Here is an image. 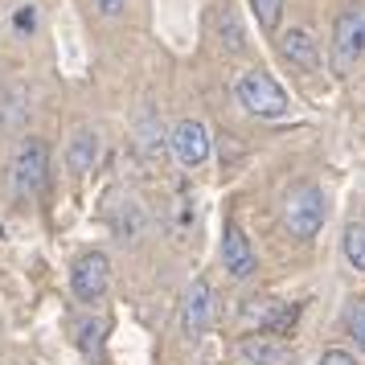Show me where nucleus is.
Returning <instances> with one entry per match:
<instances>
[{"mask_svg":"<svg viewBox=\"0 0 365 365\" xmlns=\"http://www.w3.org/2000/svg\"><path fill=\"white\" fill-rule=\"evenodd\" d=\"M210 29H214L217 46L226 53H242L247 50V29H242V21H238V13H234V4H214L210 9Z\"/></svg>","mask_w":365,"mask_h":365,"instance_id":"nucleus-12","label":"nucleus"},{"mask_svg":"<svg viewBox=\"0 0 365 365\" xmlns=\"http://www.w3.org/2000/svg\"><path fill=\"white\" fill-rule=\"evenodd\" d=\"M168 226H173V234H189L193 226H197V201L193 197H177L173 201V210H168Z\"/></svg>","mask_w":365,"mask_h":365,"instance_id":"nucleus-15","label":"nucleus"},{"mask_svg":"<svg viewBox=\"0 0 365 365\" xmlns=\"http://www.w3.org/2000/svg\"><path fill=\"white\" fill-rule=\"evenodd\" d=\"M9 181H13V193L17 197H37L46 185H50V148L37 140V135H25L21 148L13 152V165H9Z\"/></svg>","mask_w":365,"mask_h":365,"instance_id":"nucleus-3","label":"nucleus"},{"mask_svg":"<svg viewBox=\"0 0 365 365\" xmlns=\"http://www.w3.org/2000/svg\"><path fill=\"white\" fill-rule=\"evenodd\" d=\"M34 29H37V4H21L17 13H13V34L34 37Z\"/></svg>","mask_w":365,"mask_h":365,"instance_id":"nucleus-19","label":"nucleus"},{"mask_svg":"<svg viewBox=\"0 0 365 365\" xmlns=\"http://www.w3.org/2000/svg\"><path fill=\"white\" fill-rule=\"evenodd\" d=\"M329 222V197L320 185H296L287 197H283V226L292 238L299 242H312L316 234L324 230Z\"/></svg>","mask_w":365,"mask_h":365,"instance_id":"nucleus-2","label":"nucleus"},{"mask_svg":"<svg viewBox=\"0 0 365 365\" xmlns=\"http://www.w3.org/2000/svg\"><path fill=\"white\" fill-rule=\"evenodd\" d=\"M165 140L168 135L160 132V123H156V119H144V128H140V148L148 152V156H160V148H165Z\"/></svg>","mask_w":365,"mask_h":365,"instance_id":"nucleus-18","label":"nucleus"},{"mask_svg":"<svg viewBox=\"0 0 365 365\" xmlns=\"http://www.w3.org/2000/svg\"><path fill=\"white\" fill-rule=\"evenodd\" d=\"M168 152L177 156L181 168H201L214 152V140H210V128L201 119H181L173 132H168Z\"/></svg>","mask_w":365,"mask_h":365,"instance_id":"nucleus-6","label":"nucleus"},{"mask_svg":"<svg viewBox=\"0 0 365 365\" xmlns=\"http://www.w3.org/2000/svg\"><path fill=\"white\" fill-rule=\"evenodd\" d=\"M250 9H255V21H259L263 34H275V29H279L283 0H250Z\"/></svg>","mask_w":365,"mask_h":365,"instance_id":"nucleus-16","label":"nucleus"},{"mask_svg":"<svg viewBox=\"0 0 365 365\" xmlns=\"http://www.w3.org/2000/svg\"><path fill=\"white\" fill-rule=\"evenodd\" d=\"M99 132H95V128H74V132H70V140H66V168L70 173H74V177H86V173H91V168L99 165Z\"/></svg>","mask_w":365,"mask_h":365,"instance_id":"nucleus-10","label":"nucleus"},{"mask_svg":"<svg viewBox=\"0 0 365 365\" xmlns=\"http://www.w3.org/2000/svg\"><path fill=\"white\" fill-rule=\"evenodd\" d=\"M357 62H365V4H349L332 21V70L349 74Z\"/></svg>","mask_w":365,"mask_h":365,"instance_id":"nucleus-4","label":"nucleus"},{"mask_svg":"<svg viewBox=\"0 0 365 365\" xmlns=\"http://www.w3.org/2000/svg\"><path fill=\"white\" fill-rule=\"evenodd\" d=\"M279 53H283V62L296 66L299 74H316V70H320V41H316V34L304 29V25L283 29L279 34Z\"/></svg>","mask_w":365,"mask_h":365,"instance_id":"nucleus-9","label":"nucleus"},{"mask_svg":"<svg viewBox=\"0 0 365 365\" xmlns=\"http://www.w3.org/2000/svg\"><path fill=\"white\" fill-rule=\"evenodd\" d=\"M234 99H238V107H242L247 115H255V119H283L287 111H292L287 91L259 66L242 70V74L234 78Z\"/></svg>","mask_w":365,"mask_h":365,"instance_id":"nucleus-1","label":"nucleus"},{"mask_svg":"<svg viewBox=\"0 0 365 365\" xmlns=\"http://www.w3.org/2000/svg\"><path fill=\"white\" fill-rule=\"evenodd\" d=\"M349 336H353V345L365 353V299H357V304L349 308Z\"/></svg>","mask_w":365,"mask_h":365,"instance_id":"nucleus-20","label":"nucleus"},{"mask_svg":"<svg viewBox=\"0 0 365 365\" xmlns=\"http://www.w3.org/2000/svg\"><path fill=\"white\" fill-rule=\"evenodd\" d=\"M78 345H83L86 357L99 361V345H103V324L99 320H83V324H78Z\"/></svg>","mask_w":365,"mask_h":365,"instance_id":"nucleus-17","label":"nucleus"},{"mask_svg":"<svg viewBox=\"0 0 365 365\" xmlns=\"http://www.w3.org/2000/svg\"><path fill=\"white\" fill-rule=\"evenodd\" d=\"M222 267H226V275L230 279H250L255 275V247H250L247 230L238 226V222H226V230H222Z\"/></svg>","mask_w":365,"mask_h":365,"instance_id":"nucleus-8","label":"nucleus"},{"mask_svg":"<svg viewBox=\"0 0 365 365\" xmlns=\"http://www.w3.org/2000/svg\"><path fill=\"white\" fill-rule=\"evenodd\" d=\"M238 357H242V365H287L292 361V349L283 345L279 336L255 332V336L238 341Z\"/></svg>","mask_w":365,"mask_h":365,"instance_id":"nucleus-11","label":"nucleus"},{"mask_svg":"<svg viewBox=\"0 0 365 365\" xmlns=\"http://www.w3.org/2000/svg\"><path fill=\"white\" fill-rule=\"evenodd\" d=\"M341 250H345L349 267L365 275V222H349V226H345V238H341Z\"/></svg>","mask_w":365,"mask_h":365,"instance_id":"nucleus-14","label":"nucleus"},{"mask_svg":"<svg viewBox=\"0 0 365 365\" xmlns=\"http://www.w3.org/2000/svg\"><path fill=\"white\" fill-rule=\"evenodd\" d=\"M95 9H99L103 17H119L128 9V0H95Z\"/></svg>","mask_w":365,"mask_h":365,"instance_id":"nucleus-22","label":"nucleus"},{"mask_svg":"<svg viewBox=\"0 0 365 365\" xmlns=\"http://www.w3.org/2000/svg\"><path fill=\"white\" fill-rule=\"evenodd\" d=\"M214 316H217V304H214V287H210V279H193L189 287H185V296H181L185 336H189V341H201L205 329L214 324Z\"/></svg>","mask_w":365,"mask_h":365,"instance_id":"nucleus-7","label":"nucleus"},{"mask_svg":"<svg viewBox=\"0 0 365 365\" xmlns=\"http://www.w3.org/2000/svg\"><path fill=\"white\" fill-rule=\"evenodd\" d=\"M107 222H111V230H115L119 238H128V242H140V234H144V226H148L144 210H140L132 197L111 201V205H107Z\"/></svg>","mask_w":365,"mask_h":365,"instance_id":"nucleus-13","label":"nucleus"},{"mask_svg":"<svg viewBox=\"0 0 365 365\" xmlns=\"http://www.w3.org/2000/svg\"><path fill=\"white\" fill-rule=\"evenodd\" d=\"M320 365H361L353 353H345V349H324L320 353Z\"/></svg>","mask_w":365,"mask_h":365,"instance_id":"nucleus-21","label":"nucleus"},{"mask_svg":"<svg viewBox=\"0 0 365 365\" xmlns=\"http://www.w3.org/2000/svg\"><path fill=\"white\" fill-rule=\"evenodd\" d=\"M70 292H74V299L86 304V308L103 304L107 292H111V259H107L103 250H83V255L74 259V267H70Z\"/></svg>","mask_w":365,"mask_h":365,"instance_id":"nucleus-5","label":"nucleus"}]
</instances>
